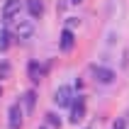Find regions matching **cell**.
Returning <instances> with one entry per match:
<instances>
[{
  "mask_svg": "<svg viewBox=\"0 0 129 129\" xmlns=\"http://www.w3.org/2000/svg\"><path fill=\"white\" fill-rule=\"evenodd\" d=\"M73 44H76V37H73V32L68 27L61 32V42H58V46H61V51H71Z\"/></svg>",
  "mask_w": 129,
  "mask_h": 129,
  "instance_id": "52a82bcc",
  "label": "cell"
},
{
  "mask_svg": "<svg viewBox=\"0 0 129 129\" xmlns=\"http://www.w3.org/2000/svg\"><path fill=\"white\" fill-rule=\"evenodd\" d=\"M27 73H29V78L34 80V83H39V80L44 78V68L39 63H37V61H32V63L27 66Z\"/></svg>",
  "mask_w": 129,
  "mask_h": 129,
  "instance_id": "9c48e42d",
  "label": "cell"
},
{
  "mask_svg": "<svg viewBox=\"0 0 129 129\" xmlns=\"http://www.w3.org/2000/svg\"><path fill=\"white\" fill-rule=\"evenodd\" d=\"M73 100H76V98H73V88L71 85H61L56 90V95H54V102H56L58 107H71Z\"/></svg>",
  "mask_w": 129,
  "mask_h": 129,
  "instance_id": "7a4b0ae2",
  "label": "cell"
},
{
  "mask_svg": "<svg viewBox=\"0 0 129 129\" xmlns=\"http://www.w3.org/2000/svg\"><path fill=\"white\" fill-rule=\"evenodd\" d=\"M27 10H29V17L32 20H39L44 15V3L42 0H27Z\"/></svg>",
  "mask_w": 129,
  "mask_h": 129,
  "instance_id": "ba28073f",
  "label": "cell"
},
{
  "mask_svg": "<svg viewBox=\"0 0 129 129\" xmlns=\"http://www.w3.org/2000/svg\"><path fill=\"white\" fill-rule=\"evenodd\" d=\"M34 105H37V95L29 90V93H24V107H27V112H32L34 110Z\"/></svg>",
  "mask_w": 129,
  "mask_h": 129,
  "instance_id": "8fae6325",
  "label": "cell"
},
{
  "mask_svg": "<svg viewBox=\"0 0 129 129\" xmlns=\"http://www.w3.org/2000/svg\"><path fill=\"white\" fill-rule=\"evenodd\" d=\"M20 7H22L20 0H5V5H3V20L5 22H15L20 17Z\"/></svg>",
  "mask_w": 129,
  "mask_h": 129,
  "instance_id": "3957f363",
  "label": "cell"
},
{
  "mask_svg": "<svg viewBox=\"0 0 129 129\" xmlns=\"http://www.w3.org/2000/svg\"><path fill=\"white\" fill-rule=\"evenodd\" d=\"M12 34L17 37V39H29V37L34 34V22L32 20H17L12 22Z\"/></svg>",
  "mask_w": 129,
  "mask_h": 129,
  "instance_id": "6da1fadb",
  "label": "cell"
},
{
  "mask_svg": "<svg viewBox=\"0 0 129 129\" xmlns=\"http://www.w3.org/2000/svg\"><path fill=\"white\" fill-rule=\"evenodd\" d=\"M7 124H10V129H20L22 127V107L17 102L7 110Z\"/></svg>",
  "mask_w": 129,
  "mask_h": 129,
  "instance_id": "5b68a950",
  "label": "cell"
},
{
  "mask_svg": "<svg viewBox=\"0 0 129 129\" xmlns=\"http://www.w3.org/2000/svg\"><path fill=\"white\" fill-rule=\"evenodd\" d=\"M112 129H124V119H117V122H115V127H112Z\"/></svg>",
  "mask_w": 129,
  "mask_h": 129,
  "instance_id": "5bb4252c",
  "label": "cell"
},
{
  "mask_svg": "<svg viewBox=\"0 0 129 129\" xmlns=\"http://www.w3.org/2000/svg\"><path fill=\"white\" fill-rule=\"evenodd\" d=\"M93 76L100 80V83H105V85L115 80V73L110 71V68H105V66H93Z\"/></svg>",
  "mask_w": 129,
  "mask_h": 129,
  "instance_id": "8992f818",
  "label": "cell"
},
{
  "mask_svg": "<svg viewBox=\"0 0 129 129\" xmlns=\"http://www.w3.org/2000/svg\"><path fill=\"white\" fill-rule=\"evenodd\" d=\"M7 76H10V66L5 61H0V78H7Z\"/></svg>",
  "mask_w": 129,
  "mask_h": 129,
  "instance_id": "4fadbf2b",
  "label": "cell"
},
{
  "mask_svg": "<svg viewBox=\"0 0 129 129\" xmlns=\"http://www.w3.org/2000/svg\"><path fill=\"white\" fill-rule=\"evenodd\" d=\"M68 110H71V122H73V124L83 122V117H85V98H80V95H78Z\"/></svg>",
  "mask_w": 129,
  "mask_h": 129,
  "instance_id": "277c9868",
  "label": "cell"
},
{
  "mask_svg": "<svg viewBox=\"0 0 129 129\" xmlns=\"http://www.w3.org/2000/svg\"><path fill=\"white\" fill-rule=\"evenodd\" d=\"M71 3H73V5H80V3H83V0H71Z\"/></svg>",
  "mask_w": 129,
  "mask_h": 129,
  "instance_id": "9a60e30c",
  "label": "cell"
},
{
  "mask_svg": "<svg viewBox=\"0 0 129 129\" xmlns=\"http://www.w3.org/2000/svg\"><path fill=\"white\" fill-rule=\"evenodd\" d=\"M0 95H3V88H0Z\"/></svg>",
  "mask_w": 129,
  "mask_h": 129,
  "instance_id": "2e32d148",
  "label": "cell"
},
{
  "mask_svg": "<svg viewBox=\"0 0 129 129\" xmlns=\"http://www.w3.org/2000/svg\"><path fill=\"white\" fill-rule=\"evenodd\" d=\"M46 122H49L51 127H61V119H58L56 115H51V112H49V115H46Z\"/></svg>",
  "mask_w": 129,
  "mask_h": 129,
  "instance_id": "7c38bea8",
  "label": "cell"
},
{
  "mask_svg": "<svg viewBox=\"0 0 129 129\" xmlns=\"http://www.w3.org/2000/svg\"><path fill=\"white\" fill-rule=\"evenodd\" d=\"M12 37H15V34H12V29H10V27H3V32H0V49H3V51L10 46Z\"/></svg>",
  "mask_w": 129,
  "mask_h": 129,
  "instance_id": "30bf717a",
  "label": "cell"
}]
</instances>
